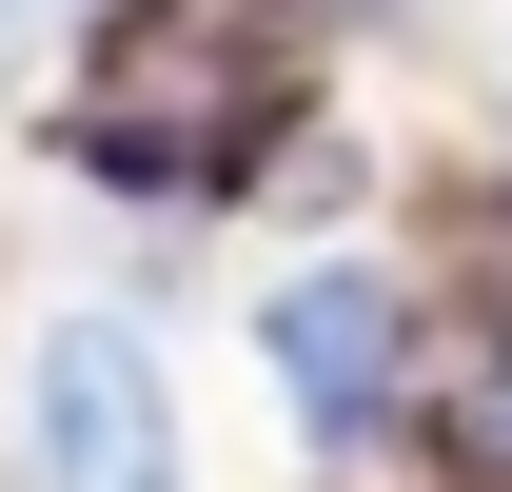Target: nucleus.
Listing matches in <instances>:
<instances>
[{
    "mask_svg": "<svg viewBox=\"0 0 512 492\" xmlns=\"http://www.w3.org/2000/svg\"><path fill=\"white\" fill-rule=\"evenodd\" d=\"M60 138H79V178H119V197H237L256 178V138H276V60H256L217 0H119L99 20V60H79V99H60Z\"/></svg>",
    "mask_w": 512,
    "mask_h": 492,
    "instance_id": "1",
    "label": "nucleus"
},
{
    "mask_svg": "<svg viewBox=\"0 0 512 492\" xmlns=\"http://www.w3.org/2000/svg\"><path fill=\"white\" fill-rule=\"evenodd\" d=\"M20 473L40 492H178V374L138 315H60L20 355Z\"/></svg>",
    "mask_w": 512,
    "mask_h": 492,
    "instance_id": "2",
    "label": "nucleus"
},
{
    "mask_svg": "<svg viewBox=\"0 0 512 492\" xmlns=\"http://www.w3.org/2000/svg\"><path fill=\"white\" fill-rule=\"evenodd\" d=\"M256 355H276V394H296V433H316V453H375L394 394H414V315H394L375 256H316L296 296L256 315Z\"/></svg>",
    "mask_w": 512,
    "mask_h": 492,
    "instance_id": "3",
    "label": "nucleus"
},
{
    "mask_svg": "<svg viewBox=\"0 0 512 492\" xmlns=\"http://www.w3.org/2000/svg\"><path fill=\"white\" fill-rule=\"evenodd\" d=\"M473 453H493V473H512V335H493V355H473Z\"/></svg>",
    "mask_w": 512,
    "mask_h": 492,
    "instance_id": "4",
    "label": "nucleus"
}]
</instances>
